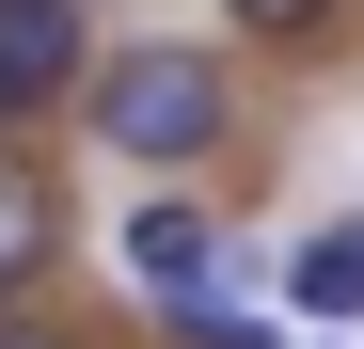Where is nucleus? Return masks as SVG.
Segmentation results:
<instances>
[{
    "label": "nucleus",
    "instance_id": "1",
    "mask_svg": "<svg viewBox=\"0 0 364 349\" xmlns=\"http://www.w3.org/2000/svg\"><path fill=\"white\" fill-rule=\"evenodd\" d=\"M80 127L127 159V174H191V159H222V127H237V95H222V64L206 48H95L80 64Z\"/></svg>",
    "mask_w": 364,
    "mask_h": 349
},
{
    "label": "nucleus",
    "instance_id": "2",
    "mask_svg": "<svg viewBox=\"0 0 364 349\" xmlns=\"http://www.w3.org/2000/svg\"><path fill=\"white\" fill-rule=\"evenodd\" d=\"M95 64V16L80 0H0V127H48Z\"/></svg>",
    "mask_w": 364,
    "mask_h": 349
},
{
    "label": "nucleus",
    "instance_id": "3",
    "mask_svg": "<svg viewBox=\"0 0 364 349\" xmlns=\"http://www.w3.org/2000/svg\"><path fill=\"white\" fill-rule=\"evenodd\" d=\"M159 333L174 349H285V318H254V270H206V286H159Z\"/></svg>",
    "mask_w": 364,
    "mask_h": 349
},
{
    "label": "nucleus",
    "instance_id": "4",
    "mask_svg": "<svg viewBox=\"0 0 364 349\" xmlns=\"http://www.w3.org/2000/svg\"><path fill=\"white\" fill-rule=\"evenodd\" d=\"M285 302L317 318V333H348V318H364V222H317V239L285 254Z\"/></svg>",
    "mask_w": 364,
    "mask_h": 349
},
{
    "label": "nucleus",
    "instance_id": "5",
    "mask_svg": "<svg viewBox=\"0 0 364 349\" xmlns=\"http://www.w3.org/2000/svg\"><path fill=\"white\" fill-rule=\"evenodd\" d=\"M127 270H143V286H206V270H222V222H206V207H174V191L127 207Z\"/></svg>",
    "mask_w": 364,
    "mask_h": 349
},
{
    "label": "nucleus",
    "instance_id": "6",
    "mask_svg": "<svg viewBox=\"0 0 364 349\" xmlns=\"http://www.w3.org/2000/svg\"><path fill=\"white\" fill-rule=\"evenodd\" d=\"M48 239H64V191H48V174L0 143V302H16V286L48 270Z\"/></svg>",
    "mask_w": 364,
    "mask_h": 349
},
{
    "label": "nucleus",
    "instance_id": "7",
    "mask_svg": "<svg viewBox=\"0 0 364 349\" xmlns=\"http://www.w3.org/2000/svg\"><path fill=\"white\" fill-rule=\"evenodd\" d=\"M222 16H237V32H317L333 0H222Z\"/></svg>",
    "mask_w": 364,
    "mask_h": 349
},
{
    "label": "nucleus",
    "instance_id": "8",
    "mask_svg": "<svg viewBox=\"0 0 364 349\" xmlns=\"http://www.w3.org/2000/svg\"><path fill=\"white\" fill-rule=\"evenodd\" d=\"M0 349H80V333H48V318H0Z\"/></svg>",
    "mask_w": 364,
    "mask_h": 349
}]
</instances>
